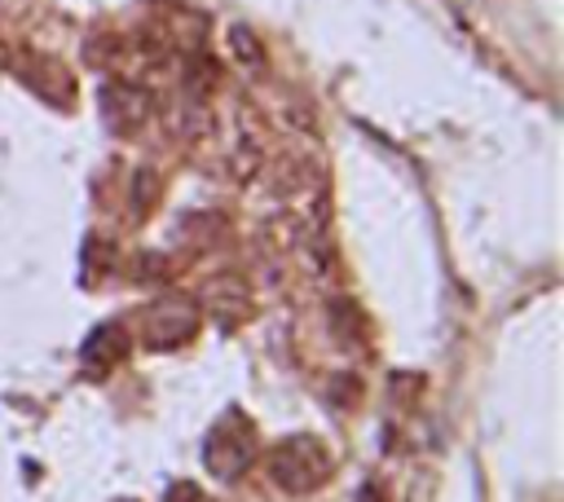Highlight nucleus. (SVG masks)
Segmentation results:
<instances>
[{"label":"nucleus","instance_id":"1","mask_svg":"<svg viewBox=\"0 0 564 502\" xmlns=\"http://www.w3.org/2000/svg\"><path fill=\"white\" fill-rule=\"evenodd\" d=\"M326 471H330V458H326V449H322L313 436H291V440L278 445V454H273V476H278V484L291 489V493H308Z\"/></svg>","mask_w":564,"mask_h":502},{"label":"nucleus","instance_id":"2","mask_svg":"<svg viewBox=\"0 0 564 502\" xmlns=\"http://www.w3.org/2000/svg\"><path fill=\"white\" fill-rule=\"evenodd\" d=\"M194 326H198V313H194V304L181 299V295H167V299H159V304L145 308V339H150L154 348H172V343L189 339Z\"/></svg>","mask_w":564,"mask_h":502},{"label":"nucleus","instance_id":"3","mask_svg":"<svg viewBox=\"0 0 564 502\" xmlns=\"http://www.w3.org/2000/svg\"><path fill=\"white\" fill-rule=\"evenodd\" d=\"M251 458V427H242V423H220L216 432H212V440H207V467L216 471V476H234L242 462Z\"/></svg>","mask_w":564,"mask_h":502},{"label":"nucleus","instance_id":"4","mask_svg":"<svg viewBox=\"0 0 564 502\" xmlns=\"http://www.w3.org/2000/svg\"><path fill=\"white\" fill-rule=\"evenodd\" d=\"M145 106H150V97H145L137 84L110 79V84L101 88V114H106V123H110L115 132H128V128H137V123L145 119Z\"/></svg>","mask_w":564,"mask_h":502},{"label":"nucleus","instance_id":"5","mask_svg":"<svg viewBox=\"0 0 564 502\" xmlns=\"http://www.w3.org/2000/svg\"><path fill=\"white\" fill-rule=\"evenodd\" d=\"M4 57H9V53H4V44H0V66H4Z\"/></svg>","mask_w":564,"mask_h":502}]
</instances>
